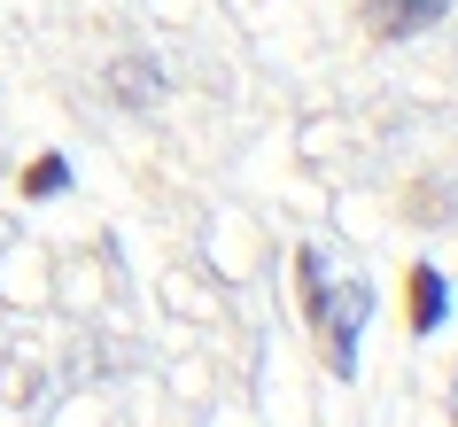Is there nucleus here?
I'll use <instances>...</instances> for the list:
<instances>
[{"instance_id": "obj_4", "label": "nucleus", "mask_w": 458, "mask_h": 427, "mask_svg": "<svg viewBox=\"0 0 458 427\" xmlns=\"http://www.w3.org/2000/svg\"><path fill=\"white\" fill-rule=\"evenodd\" d=\"M63 187H71V164H63V156H39V164L24 171V194H31V202H55Z\"/></svg>"}, {"instance_id": "obj_3", "label": "nucleus", "mask_w": 458, "mask_h": 427, "mask_svg": "<svg viewBox=\"0 0 458 427\" xmlns=\"http://www.w3.org/2000/svg\"><path fill=\"white\" fill-rule=\"evenodd\" d=\"M443 16V0H365V31L373 39H404V31H428Z\"/></svg>"}, {"instance_id": "obj_2", "label": "nucleus", "mask_w": 458, "mask_h": 427, "mask_svg": "<svg viewBox=\"0 0 458 427\" xmlns=\"http://www.w3.org/2000/svg\"><path fill=\"white\" fill-rule=\"evenodd\" d=\"M404 311H411V334H435L443 327V311H451V287L435 264H411L404 272Z\"/></svg>"}, {"instance_id": "obj_1", "label": "nucleus", "mask_w": 458, "mask_h": 427, "mask_svg": "<svg viewBox=\"0 0 458 427\" xmlns=\"http://www.w3.org/2000/svg\"><path fill=\"white\" fill-rule=\"evenodd\" d=\"M295 272H303V295H311V327L327 334V365H335V373H350V365H358V327H365V287H342V295H327V280H318V257H311V249L295 257Z\"/></svg>"}]
</instances>
